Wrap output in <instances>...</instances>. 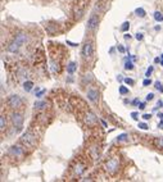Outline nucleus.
<instances>
[{"label":"nucleus","mask_w":163,"mask_h":182,"mask_svg":"<svg viewBox=\"0 0 163 182\" xmlns=\"http://www.w3.org/2000/svg\"><path fill=\"white\" fill-rule=\"evenodd\" d=\"M21 144L25 148H28V149L35 148V145H36V136L31 131H27V132H25L21 136Z\"/></svg>","instance_id":"nucleus-1"},{"label":"nucleus","mask_w":163,"mask_h":182,"mask_svg":"<svg viewBox=\"0 0 163 182\" xmlns=\"http://www.w3.org/2000/svg\"><path fill=\"white\" fill-rule=\"evenodd\" d=\"M12 123H13L14 128H16V132H19L23 127V117H22L21 113H13L12 115Z\"/></svg>","instance_id":"nucleus-2"},{"label":"nucleus","mask_w":163,"mask_h":182,"mask_svg":"<svg viewBox=\"0 0 163 182\" xmlns=\"http://www.w3.org/2000/svg\"><path fill=\"white\" fill-rule=\"evenodd\" d=\"M118 167H119L118 160H117L116 158H112L105 163V171L108 172V173H116V172L118 171Z\"/></svg>","instance_id":"nucleus-3"},{"label":"nucleus","mask_w":163,"mask_h":182,"mask_svg":"<svg viewBox=\"0 0 163 182\" xmlns=\"http://www.w3.org/2000/svg\"><path fill=\"white\" fill-rule=\"evenodd\" d=\"M7 104L9 105L11 108H19L22 105V99L19 95H11V96L7 99Z\"/></svg>","instance_id":"nucleus-4"},{"label":"nucleus","mask_w":163,"mask_h":182,"mask_svg":"<svg viewBox=\"0 0 163 182\" xmlns=\"http://www.w3.org/2000/svg\"><path fill=\"white\" fill-rule=\"evenodd\" d=\"M83 12H85V4H82V3L80 1L78 4H76L75 9H73V15H75L76 19H80L83 15Z\"/></svg>","instance_id":"nucleus-5"},{"label":"nucleus","mask_w":163,"mask_h":182,"mask_svg":"<svg viewBox=\"0 0 163 182\" xmlns=\"http://www.w3.org/2000/svg\"><path fill=\"white\" fill-rule=\"evenodd\" d=\"M99 24V17L96 14H91L87 19V28L89 30H95Z\"/></svg>","instance_id":"nucleus-6"},{"label":"nucleus","mask_w":163,"mask_h":182,"mask_svg":"<svg viewBox=\"0 0 163 182\" xmlns=\"http://www.w3.org/2000/svg\"><path fill=\"white\" fill-rule=\"evenodd\" d=\"M93 55V44L91 42H85L82 46V56L85 59L90 58Z\"/></svg>","instance_id":"nucleus-7"},{"label":"nucleus","mask_w":163,"mask_h":182,"mask_svg":"<svg viewBox=\"0 0 163 182\" xmlns=\"http://www.w3.org/2000/svg\"><path fill=\"white\" fill-rule=\"evenodd\" d=\"M87 99L90 100V101L93 103H96L98 101V97H99V91L95 89V87H90V89L87 90Z\"/></svg>","instance_id":"nucleus-8"},{"label":"nucleus","mask_w":163,"mask_h":182,"mask_svg":"<svg viewBox=\"0 0 163 182\" xmlns=\"http://www.w3.org/2000/svg\"><path fill=\"white\" fill-rule=\"evenodd\" d=\"M11 154H12V155H14L16 158H23L25 150H23V148H21V146L14 145V146H12V148H11Z\"/></svg>","instance_id":"nucleus-9"},{"label":"nucleus","mask_w":163,"mask_h":182,"mask_svg":"<svg viewBox=\"0 0 163 182\" xmlns=\"http://www.w3.org/2000/svg\"><path fill=\"white\" fill-rule=\"evenodd\" d=\"M86 169V165L83 163H80V161H77V163L75 164V167H73V172H75V174H77V176H81V174L85 172Z\"/></svg>","instance_id":"nucleus-10"},{"label":"nucleus","mask_w":163,"mask_h":182,"mask_svg":"<svg viewBox=\"0 0 163 182\" xmlns=\"http://www.w3.org/2000/svg\"><path fill=\"white\" fill-rule=\"evenodd\" d=\"M95 122H96L95 115H94L91 112H89V110H87V112H86V114H85V123L87 126H93Z\"/></svg>","instance_id":"nucleus-11"},{"label":"nucleus","mask_w":163,"mask_h":182,"mask_svg":"<svg viewBox=\"0 0 163 182\" xmlns=\"http://www.w3.org/2000/svg\"><path fill=\"white\" fill-rule=\"evenodd\" d=\"M26 40H27V36L25 35V33H18V35H16V37H14L13 41H16L17 44H19V45L22 46L25 42H26Z\"/></svg>","instance_id":"nucleus-12"},{"label":"nucleus","mask_w":163,"mask_h":182,"mask_svg":"<svg viewBox=\"0 0 163 182\" xmlns=\"http://www.w3.org/2000/svg\"><path fill=\"white\" fill-rule=\"evenodd\" d=\"M19 48H21V45H19V44H17L16 41H13V42H11L8 45V51H9V53H17Z\"/></svg>","instance_id":"nucleus-13"},{"label":"nucleus","mask_w":163,"mask_h":182,"mask_svg":"<svg viewBox=\"0 0 163 182\" xmlns=\"http://www.w3.org/2000/svg\"><path fill=\"white\" fill-rule=\"evenodd\" d=\"M153 145L157 149H163V137H155L153 140Z\"/></svg>","instance_id":"nucleus-14"},{"label":"nucleus","mask_w":163,"mask_h":182,"mask_svg":"<svg viewBox=\"0 0 163 182\" xmlns=\"http://www.w3.org/2000/svg\"><path fill=\"white\" fill-rule=\"evenodd\" d=\"M77 69V64L75 63V62H71L70 64L67 66V72L70 74H72V73H75V71Z\"/></svg>","instance_id":"nucleus-15"},{"label":"nucleus","mask_w":163,"mask_h":182,"mask_svg":"<svg viewBox=\"0 0 163 182\" xmlns=\"http://www.w3.org/2000/svg\"><path fill=\"white\" fill-rule=\"evenodd\" d=\"M32 87H34V82H31V81H26L23 83V89H25V91H31L32 90Z\"/></svg>","instance_id":"nucleus-16"},{"label":"nucleus","mask_w":163,"mask_h":182,"mask_svg":"<svg viewBox=\"0 0 163 182\" xmlns=\"http://www.w3.org/2000/svg\"><path fill=\"white\" fill-rule=\"evenodd\" d=\"M135 14H136V15H139L140 18H144L146 13H145V10L142 9V8H137V9L135 10Z\"/></svg>","instance_id":"nucleus-17"},{"label":"nucleus","mask_w":163,"mask_h":182,"mask_svg":"<svg viewBox=\"0 0 163 182\" xmlns=\"http://www.w3.org/2000/svg\"><path fill=\"white\" fill-rule=\"evenodd\" d=\"M5 126H7L5 117H4V115H1V117H0V130L4 131V130H5Z\"/></svg>","instance_id":"nucleus-18"},{"label":"nucleus","mask_w":163,"mask_h":182,"mask_svg":"<svg viewBox=\"0 0 163 182\" xmlns=\"http://www.w3.org/2000/svg\"><path fill=\"white\" fill-rule=\"evenodd\" d=\"M154 19L157 21V22H162V21H163V14L160 12H155L154 13Z\"/></svg>","instance_id":"nucleus-19"},{"label":"nucleus","mask_w":163,"mask_h":182,"mask_svg":"<svg viewBox=\"0 0 163 182\" xmlns=\"http://www.w3.org/2000/svg\"><path fill=\"white\" fill-rule=\"evenodd\" d=\"M130 30V22H123L121 26V31H123V32H127V31Z\"/></svg>","instance_id":"nucleus-20"},{"label":"nucleus","mask_w":163,"mask_h":182,"mask_svg":"<svg viewBox=\"0 0 163 182\" xmlns=\"http://www.w3.org/2000/svg\"><path fill=\"white\" fill-rule=\"evenodd\" d=\"M45 105H46L45 101H36L35 103V109H41V108H44Z\"/></svg>","instance_id":"nucleus-21"},{"label":"nucleus","mask_w":163,"mask_h":182,"mask_svg":"<svg viewBox=\"0 0 163 182\" xmlns=\"http://www.w3.org/2000/svg\"><path fill=\"white\" fill-rule=\"evenodd\" d=\"M125 69L132 71V69H134V64H132V62H126V63H125Z\"/></svg>","instance_id":"nucleus-22"},{"label":"nucleus","mask_w":163,"mask_h":182,"mask_svg":"<svg viewBox=\"0 0 163 182\" xmlns=\"http://www.w3.org/2000/svg\"><path fill=\"white\" fill-rule=\"evenodd\" d=\"M119 94H121V95L129 94V89H126L125 86H121V87H119Z\"/></svg>","instance_id":"nucleus-23"},{"label":"nucleus","mask_w":163,"mask_h":182,"mask_svg":"<svg viewBox=\"0 0 163 182\" xmlns=\"http://www.w3.org/2000/svg\"><path fill=\"white\" fill-rule=\"evenodd\" d=\"M123 81H125V83H126V85H130V86H132V85H135V81H134V79H132V78H125Z\"/></svg>","instance_id":"nucleus-24"},{"label":"nucleus","mask_w":163,"mask_h":182,"mask_svg":"<svg viewBox=\"0 0 163 182\" xmlns=\"http://www.w3.org/2000/svg\"><path fill=\"white\" fill-rule=\"evenodd\" d=\"M155 89H157L159 92H163V86H162L160 82H155Z\"/></svg>","instance_id":"nucleus-25"},{"label":"nucleus","mask_w":163,"mask_h":182,"mask_svg":"<svg viewBox=\"0 0 163 182\" xmlns=\"http://www.w3.org/2000/svg\"><path fill=\"white\" fill-rule=\"evenodd\" d=\"M117 140H118V141H126L127 140V135H126V133H122V135H119L118 137H117Z\"/></svg>","instance_id":"nucleus-26"},{"label":"nucleus","mask_w":163,"mask_h":182,"mask_svg":"<svg viewBox=\"0 0 163 182\" xmlns=\"http://www.w3.org/2000/svg\"><path fill=\"white\" fill-rule=\"evenodd\" d=\"M135 37H136L137 41H141L142 38H144V35H142V33L140 32V33H136V36H135Z\"/></svg>","instance_id":"nucleus-27"},{"label":"nucleus","mask_w":163,"mask_h":182,"mask_svg":"<svg viewBox=\"0 0 163 182\" xmlns=\"http://www.w3.org/2000/svg\"><path fill=\"white\" fill-rule=\"evenodd\" d=\"M139 128H141V130H148V124L146 123H139Z\"/></svg>","instance_id":"nucleus-28"},{"label":"nucleus","mask_w":163,"mask_h":182,"mask_svg":"<svg viewBox=\"0 0 163 182\" xmlns=\"http://www.w3.org/2000/svg\"><path fill=\"white\" fill-rule=\"evenodd\" d=\"M45 92H46V90H40V91H39V92H37V94H36V97H41L42 95L45 94Z\"/></svg>","instance_id":"nucleus-29"},{"label":"nucleus","mask_w":163,"mask_h":182,"mask_svg":"<svg viewBox=\"0 0 163 182\" xmlns=\"http://www.w3.org/2000/svg\"><path fill=\"white\" fill-rule=\"evenodd\" d=\"M153 99H154V94H153V92H150V94L146 95V100H148V101H150V100H153Z\"/></svg>","instance_id":"nucleus-30"},{"label":"nucleus","mask_w":163,"mask_h":182,"mask_svg":"<svg viewBox=\"0 0 163 182\" xmlns=\"http://www.w3.org/2000/svg\"><path fill=\"white\" fill-rule=\"evenodd\" d=\"M150 83H152V81L149 79V77H148L146 79H144V81H142V85H144V86H148V85H150Z\"/></svg>","instance_id":"nucleus-31"},{"label":"nucleus","mask_w":163,"mask_h":182,"mask_svg":"<svg viewBox=\"0 0 163 182\" xmlns=\"http://www.w3.org/2000/svg\"><path fill=\"white\" fill-rule=\"evenodd\" d=\"M152 72H153V67H149V68H148V71H146V73H145V76L149 77L150 74H152Z\"/></svg>","instance_id":"nucleus-32"},{"label":"nucleus","mask_w":163,"mask_h":182,"mask_svg":"<svg viewBox=\"0 0 163 182\" xmlns=\"http://www.w3.org/2000/svg\"><path fill=\"white\" fill-rule=\"evenodd\" d=\"M152 118V114H144L142 115V119L144 120H148V119H150Z\"/></svg>","instance_id":"nucleus-33"},{"label":"nucleus","mask_w":163,"mask_h":182,"mask_svg":"<svg viewBox=\"0 0 163 182\" xmlns=\"http://www.w3.org/2000/svg\"><path fill=\"white\" fill-rule=\"evenodd\" d=\"M118 51L119 53H125V48L122 45H118Z\"/></svg>","instance_id":"nucleus-34"},{"label":"nucleus","mask_w":163,"mask_h":182,"mask_svg":"<svg viewBox=\"0 0 163 182\" xmlns=\"http://www.w3.org/2000/svg\"><path fill=\"white\" fill-rule=\"evenodd\" d=\"M131 117L134 118V119H137V113L136 112H132L131 113Z\"/></svg>","instance_id":"nucleus-35"},{"label":"nucleus","mask_w":163,"mask_h":182,"mask_svg":"<svg viewBox=\"0 0 163 182\" xmlns=\"http://www.w3.org/2000/svg\"><path fill=\"white\" fill-rule=\"evenodd\" d=\"M125 38H126V40H130V38H131V36H130V33H126V35H125Z\"/></svg>","instance_id":"nucleus-36"},{"label":"nucleus","mask_w":163,"mask_h":182,"mask_svg":"<svg viewBox=\"0 0 163 182\" xmlns=\"http://www.w3.org/2000/svg\"><path fill=\"white\" fill-rule=\"evenodd\" d=\"M140 109H144V108H145V104H144V103H140Z\"/></svg>","instance_id":"nucleus-37"},{"label":"nucleus","mask_w":163,"mask_h":182,"mask_svg":"<svg viewBox=\"0 0 163 182\" xmlns=\"http://www.w3.org/2000/svg\"><path fill=\"white\" fill-rule=\"evenodd\" d=\"M132 103H134V104H139V99H135Z\"/></svg>","instance_id":"nucleus-38"},{"label":"nucleus","mask_w":163,"mask_h":182,"mask_svg":"<svg viewBox=\"0 0 163 182\" xmlns=\"http://www.w3.org/2000/svg\"><path fill=\"white\" fill-rule=\"evenodd\" d=\"M158 117H159L160 119H163V114H162V113H159V114H158Z\"/></svg>","instance_id":"nucleus-39"},{"label":"nucleus","mask_w":163,"mask_h":182,"mask_svg":"<svg viewBox=\"0 0 163 182\" xmlns=\"http://www.w3.org/2000/svg\"><path fill=\"white\" fill-rule=\"evenodd\" d=\"M160 64H162V66H163V60H162V62H160Z\"/></svg>","instance_id":"nucleus-40"},{"label":"nucleus","mask_w":163,"mask_h":182,"mask_svg":"<svg viewBox=\"0 0 163 182\" xmlns=\"http://www.w3.org/2000/svg\"><path fill=\"white\" fill-rule=\"evenodd\" d=\"M160 56H162V59H163V54H162V55H160Z\"/></svg>","instance_id":"nucleus-41"}]
</instances>
